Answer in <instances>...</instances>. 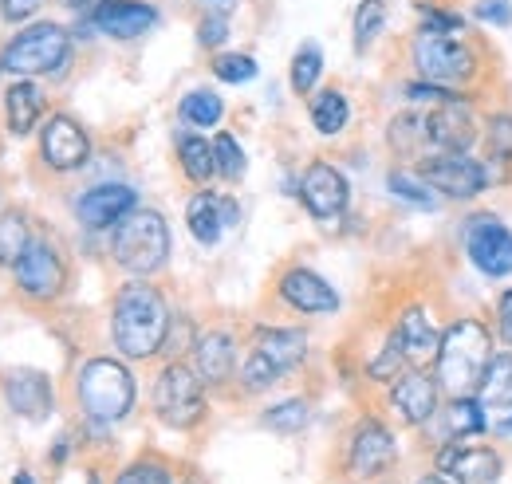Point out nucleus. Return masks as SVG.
<instances>
[{
    "instance_id": "1",
    "label": "nucleus",
    "mask_w": 512,
    "mask_h": 484,
    "mask_svg": "<svg viewBox=\"0 0 512 484\" xmlns=\"http://www.w3.org/2000/svg\"><path fill=\"white\" fill-rule=\"evenodd\" d=\"M402 56L410 75H422L430 83H442L453 91H473L485 95L493 91L497 75H501V56L489 44L485 32H461V36H426V32H410L402 40Z\"/></svg>"
},
{
    "instance_id": "2",
    "label": "nucleus",
    "mask_w": 512,
    "mask_h": 484,
    "mask_svg": "<svg viewBox=\"0 0 512 484\" xmlns=\"http://www.w3.org/2000/svg\"><path fill=\"white\" fill-rule=\"evenodd\" d=\"M174 323V307L166 292L150 280H134L111 296V343L127 363H154L166 351V335Z\"/></svg>"
},
{
    "instance_id": "3",
    "label": "nucleus",
    "mask_w": 512,
    "mask_h": 484,
    "mask_svg": "<svg viewBox=\"0 0 512 484\" xmlns=\"http://www.w3.org/2000/svg\"><path fill=\"white\" fill-rule=\"evenodd\" d=\"M497 331L489 323V315L481 311H453L442 323V339H438V355H434V374L446 390V398L453 394H473L485 366L497 351Z\"/></svg>"
},
{
    "instance_id": "4",
    "label": "nucleus",
    "mask_w": 512,
    "mask_h": 484,
    "mask_svg": "<svg viewBox=\"0 0 512 484\" xmlns=\"http://www.w3.org/2000/svg\"><path fill=\"white\" fill-rule=\"evenodd\" d=\"M107 252H111V264L123 268L134 280L158 276L170 264V252H174V233H170L166 213L150 209V205H138L130 217H123L107 233Z\"/></svg>"
},
{
    "instance_id": "5",
    "label": "nucleus",
    "mask_w": 512,
    "mask_h": 484,
    "mask_svg": "<svg viewBox=\"0 0 512 484\" xmlns=\"http://www.w3.org/2000/svg\"><path fill=\"white\" fill-rule=\"evenodd\" d=\"M75 60V32L60 20H32L0 44V71L12 79L64 75Z\"/></svg>"
},
{
    "instance_id": "6",
    "label": "nucleus",
    "mask_w": 512,
    "mask_h": 484,
    "mask_svg": "<svg viewBox=\"0 0 512 484\" xmlns=\"http://www.w3.org/2000/svg\"><path fill=\"white\" fill-rule=\"evenodd\" d=\"M75 398L83 418L95 425H119L138 402V382L123 355H91L75 374Z\"/></svg>"
},
{
    "instance_id": "7",
    "label": "nucleus",
    "mask_w": 512,
    "mask_h": 484,
    "mask_svg": "<svg viewBox=\"0 0 512 484\" xmlns=\"http://www.w3.org/2000/svg\"><path fill=\"white\" fill-rule=\"evenodd\" d=\"M457 252L485 284L512 280V225L497 209H469L457 221Z\"/></svg>"
},
{
    "instance_id": "8",
    "label": "nucleus",
    "mask_w": 512,
    "mask_h": 484,
    "mask_svg": "<svg viewBox=\"0 0 512 484\" xmlns=\"http://www.w3.org/2000/svg\"><path fill=\"white\" fill-rule=\"evenodd\" d=\"M150 406H154L158 422L186 433L205 422V414H209V386L201 382L190 359H166L150 382Z\"/></svg>"
},
{
    "instance_id": "9",
    "label": "nucleus",
    "mask_w": 512,
    "mask_h": 484,
    "mask_svg": "<svg viewBox=\"0 0 512 484\" xmlns=\"http://www.w3.org/2000/svg\"><path fill=\"white\" fill-rule=\"evenodd\" d=\"M418 174L434 185V193L446 205H477L489 189H493V170L477 150L465 154H426L422 162H414Z\"/></svg>"
},
{
    "instance_id": "10",
    "label": "nucleus",
    "mask_w": 512,
    "mask_h": 484,
    "mask_svg": "<svg viewBox=\"0 0 512 484\" xmlns=\"http://www.w3.org/2000/svg\"><path fill=\"white\" fill-rule=\"evenodd\" d=\"M442 402H446V390H442L434 366H406L390 386H383L386 414L402 429H426L438 418Z\"/></svg>"
},
{
    "instance_id": "11",
    "label": "nucleus",
    "mask_w": 512,
    "mask_h": 484,
    "mask_svg": "<svg viewBox=\"0 0 512 484\" xmlns=\"http://www.w3.org/2000/svg\"><path fill=\"white\" fill-rule=\"evenodd\" d=\"M398 465V429L379 414H359L343 441V469L359 481H379Z\"/></svg>"
},
{
    "instance_id": "12",
    "label": "nucleus",
    "mask_w": 512,
    "mask_h": 484,
    "mask_svg": "<svg viewBox=\"0 0 512 484\" xmlns=\"http://www.w3.org/2000/svg\"><path fill=\"white\" fill-rule=\"evenodd\" d=\"M489 99H453L442 107L426 111V138H430V154H465L481 146V111Z\"/></svg>"
},
{
    "instance_id": "13",
    "label": "nucleus",
    "mask_w": 512,
    "mask_h": 484,
    "mask_svg": "<svg viewBox=\"0 0 512 484\" xmlns=\"http://www.w3.org/2000/svg\"><path fill=\"white\" fill-rule=\"evenodd\" d=\"M12 280L16 292L32 303H52L64 296L67 288V260L64 252L48 237H32V244L24 248V256L12 264Z\"/></svg>"
},
{
    "instance_id": "14",
    "label": "nucleus",
    "mask_w": 512,
    "mask_h": 484,
    "mask_svg": "<svg viewBox=\"0 0 512 484\" xmlns=\"http://www.w3.org/2000/svg\"><path fill=\"white\" fill-rule=\"evenodd\" d=\"M296 197H300V205L308 209V217L316 225H339L347 217V209H351V178L335 162L316 158V162L304 166Z\"/></svg>"
},
{
    "instance_id": "15",
    "label": "nucleus",
    "mask_w": 512,
    "mask_h": 484,
    "mask_svg": "<svg viewBox=\"0 0 512 484\" xmlns=\"http://www.w3.org/2000/svg\"><path fill=\"white\" fill-rule=\"evenodd\" d=\"M434 473L453 484H497L505 473V453L477 441H442L434 445Z\"/></svg>"
},
{
    "instance_id": "16",
    "label": "nucleus",
    "mask_w": 512,
    "mask_h": 484,
    "mask_svg": "<svg viewBox=\"0 0 512 484\" xmlns=\"http://www.w3.org/2000/svg\"><path fill=\"white\" fill-rule=\"evenodd\" d=\"M40 162L52 174H75L91 162V134L87 126L67 115V111H52L44 126H40Z\"/></svg>"
},
{
    "instance_id": "17",
    "label": "nucleus",
    "mask_w": 512,
    "mask_h": 484,
    "mask_svg": "<svg viewBox=\"0 0 512 484\" xmlns=\"http://www.w3.org/2000/svg\"><path fill=\"white\" fill-rule=\"evenodd\" d=\"M87 24L99 40L134 44V40H146L162 24V8L158 0H103Z\"/></svg>"
},
{
    "instance_id": "18",
    "label": "nucleus",
    "mask_w": 512,
    "mask_h": 484,
    "mask_svg": "<svg viewBox=\"0 0 512 484\" xmlns=\"http://www.w3.org/2000/svg\"><path fill=\"white\" fill-rule=\"evenodd\" d=\"M442 315L430 307L426 300H410L402 303L390 319V335L398 339V347L406 351V359L414 366H430L438 355V339H442Z\"/></svg>"
},
{
    "instance_id": "19",
    "label": "nucleus",
    "mask_w": 512,
    "mask_h": 484,
    "mask_svg": "<svg viewBox=\"0 0 512 484\" xmlns=\"http://www.w3.org/2000/svg\"><path fill=\"white\" fill-rule=\"evenodd\" d=\"M276 300L284 303L288 311H296V315H335L343 307L335 284L327 276H320L316 268H308V264L280 268V276H276Z\"/></svg>"
},
{
    "instance_id": "20",
    "label": "nucleus",
    "mask_w": 512,
    "mask_h": 484,
    "mask_svg": "<svg viewBox=\"0 0 512 484\" xmlns=\"http://www.w3.org/2000/svg\"><path fill=\"white\" fill-rule=\"evenodd\" d=\"M138 189L127 182H95L87 185L79 197H75V217L87 233H111L123 217H130L138 209Z\"/></svg>"
},
{
    "instance_id": "21",
    "label": "nucleus",
    "mask_w": 512,
    "mask_h": 484,
    "mask_svg": "<svg viewBox=\"0 0 512 484\" xmlns=\"http://www.w3.org/2000/svg\"><path fill=\"white\" fill-rule=\"evenodd\" d=\"M241 225V201L233 193H217V189H193L186 201V229L201 248H217L229 229Z\"/></svg>"
},
{
    "instance_id": "22",
    "label": "nucleus",
    "mask_w": 512,
    "mask_h": 484,
    "mask_svg": "<svg viewBox=\"0 0 512 484\" xmlns=\"http://www.w3.org/2000/svg\"><path fill=\"white\" fill-rule=\"evenodd\" d=\"M190 363L209 390H221V386L237 382V370H241L237 335L225 331V327H205V331H197V339H193V347H190Z\"/></svg>"
},
{
    "instance_id": "23",
    "label": "nucleus",
    "mask_w": 512,
    "mask_h": 484,
    "mask_svg": "<svg viewBox=\"0 0 512 484\" xmlns=\"http://www.w3.org/2000/svg\"><path fill=\"white\" fill-rule=\"evenodd\" d=\"M4 402L12 414H20L24 422H44L56 410V390L52 378L44 370L32 366H16L4 374Z\"/></svg>"
},
{
    "instance_id": "24",
    "label": "nucleus",
    "mask_w": 512,
    "mask_h": 484,
    "mask_svg": "<svg viewBox=\"0 0 512 484\" xmlns=\"http://www.w3.org/2000/svg\"><path fill=\"white\" fill-rule=\"evenodd\" d=\"M249 351L264 355L268 363L276 366L280 374H292L308 363L312 355V339L304 327H284V323H260L253 327V339H249Z\"/></svg>"
},
{
    "instance_id": "25",
    "label": "nucleus",
    "mask_w": 512,
    "mask_h": 484,
    "mask_svg": "<svg viewBox=\"0 0 512 484\" xmlns=\"http://www.w3.org/2000/svg\"><path fill=\"white\" fill-rule=\"evenodd\" d=\"M477 154L489 162L493 182L497 185L512 182V107H493V103H485Z\"/></svg>"
},
{
    "instance_id": "26",
    "label": "nucleus",
    "mask_w": 512,
    "mask_h": 484,
    "mask_svg": "<svg viewBox=\"0 0 512 484\" xmlns=\"http://www.w3.org/2000/svg\"><path fill=\"white\" fill-rule=\"evenodd\" d=\"M0 107H4V126L8 134L16 138H28L48 111V95H44V83L40 79H12L0 95Z\"/></svg>"
},
{
    "instance_id": "27",
    "label": "nucleus",
    "mask_w": 512,
    "mask_h": 484,
    "mask_svg": "<svg viewBox=\"0 0 512 484\" xmlns=\"http://www.w3.org/2000/svg\"><path fill=\"white\" fill-rule=\"evenodd\" d=\"M434 425L442 429L438 445L442 441H477V437H489V410L477 394H453L442 402Z\"/></svg>"
},
{
    "instance_id": "28",
    "label": "nucleus",
    "mask_w": 512,
    "mask_h": 484,
    "mask_svg": "<svg viewBox=\"0 0 512 484\" xmlns=\"http://www.w3.org/2000/svg\"><path fill=\"white\" fill-rule=\"evenodd\" d=\"M383 138H386V150H390V158H394V162H406V166L422 162V158L430 154V138H426V111L406 107V111L390 115V119H386Z\"/></svg>"
},
{
    "instance_id": "29",
    "label": "nucleus",
    "mask_w": 512,
    "mask_h": 484,
    "mask_svg": "<svg viewBox=\"0 0 512 484\" xmlns=\"http://www.w3.org/2000/svg\"><path fill=\"white\" fill-rule=\"evenodd\" d=\"M174 158H178V170H182V178L197 189H205V185L217 178V158H213V138H205V130H190V126H182L178 134H174Z\"/></svg>"
},
{
    "instance_id": "30",
    "label": "nucleus",
    "mask_w": 512,
    "mask_h": 484,
    "mask_svg": "<svg viewBox=\"0 0 512 484\" xmlns=\"http://www.w3.org/2000/svg\"><path fill=\"white\" fill-rule=\"evenodd\" d=\"M351 119H355V107L339 83H327L308 95V122L320 138H339L351 126Z\"/></svg>"
},
{
    "instance_id": "31",
    "label": "nucleus",
    "mask_w": 512,
    "mask_h": 484,
    "mask_svg": "<svg viewBox=\"0 0 512 484\" xmlns=\"http://www.w3.org/2000/svg\"><path fill=\"white\" fill-rule=\"evenodd\" d=\"M383 185L398 205H406V209H414V213H438V209L446 205V201L434 193V185L418 174V166H406V162H394V166L386 170Z\"/></svg>"
},
{
    "instance_id": "32",
    "label": "nucleus",
    "mask_w": 512,
    "mask_h": 484,
    "mask_svg": "<svg viewBox=\"0 0 512 484\" xmlns=\"http://www.w3.org/2000/svg\"><path fill=\"white\" fill-rule=\"evenodd\" d=\"M414 32L461 36V32H473V20L457 0H414Z\"/></svg>"
},
{
    "instance_id": "33",
    "label": "nucleus",
    "mask_w": 512,
    "mask_h": 484,
    "mask_svg": "<svg viewBox=\"0 0 512 484\" xmlns=\"http://www.w3.org/2000/svg\"><path fill=\"white\" fill-rule=\"evenodd\" d=\"M390 24V0H359L351 12V52L363 60L375 52Z\"/></svg>"
},
{
    "instance_id": "34",
    "label": "nucleus",
    "mask_w": 512,
    "mask_h": 484,
    "mask_svg": "<svg viewBox=\"0 0 512 484\" xmlns=\"http://www.w3.org/2000/svg\"><path fill=\"white\" fill-rule=\"evenodd\" d=\"M473 394L485 402V410H505V406H512V347H497L493 351V359H489V366H485V374H481V382H477Z\"/></svg>"
},
{
    "instance_id": "35",
    "label": "nucleus",
    "mask_w": 512,
    "mask_h": 484,
    "mask_svg": "<svg viewBox=\"0 0 512 484\" xmlns=\"http://www.w3.org/2000/svg\"><path fill=\"white\" fill-rule=\"evenodd\" d=\"M323 71H327V56L316 40H304L296 52H292V63H288V87L292 95L308 99L312 91L323 87Z\"/></svg>"
},
{
    "instance_id": "36",
    "label": "nucleus",
    "mask_w": 512,
    "mask_h": 484,
    "mask_svg": "<svg viewBox=\"0 0 512 484\" xmlns=\"http://www.w3.org/2000/svg\"><path fill=\"white\" fill-rule=\"evenodd\" d=\"M178 119L186 122L190 130H213L225 119V99L213 87H190L178 99Z\"/></svg>"
},
{
    "instance_id": "37",
    "label": "nucleus",
    "mask_w": 512,
    "mask_h": 484,
    "mask_svg": "<svg viewBox=\"0 0 512 484\" xmlns=\"http://www.w3.org/2000/svg\"><path fill=\"white\" fill-rule=\"evenodd\" d=\"M193 40L201 52H225V44L233 40V8H201L197 24H193Z\"/></svg>"
},
{
    "instance_id": "38",
    "label": "nucleus",
    "mask_w": 512,
    "mask_h": 484,
    "mask_svg": "<svg viewBox=\"0 0 512 484\" xmlns=\"http://www.w3.org/2000/svg\"><path fill=\"white\" fill-rule=\"evenodd\" d=\"M406 366H414V363L406 359V351L398 347V339L386 331L383 343H379V351H375V355L363 363V378H367L371 386H390V382H394V378H398Z\"/></svg>"
},
{
    "instance_id": "39",
    "label": "nucleus",
    "mask_w": 512,
    "mask_h": 484,
    "mask_svg": "<svg viewBox=\"0 0 512 484\" xmlns=\"http://www.w3.org/2000/svg\"><path fill=\"white\" fill-rule=\"evenodd\" d=\"M209 75L217 79V83H225V87H245V83H253L256 75H260V63H256L253 52H213L209 56Z\"/></svg>"
},
{
    "instance_id": "40",
    "label": "nucleus",
    "mask_w": 512,
    "mask_h": 484,
    "mask_svg": "<svg viewBox=\"0 0 512 484\" xmlns=\"http://www.w3.org/2000/svg\"><path fill=\"white\" fill-rule=\"evenodd\" d=\"M213 158H217V178L225 185H237L249 174V154H245L241 138L229 134V130H217L213 134Z\"/></svg>"
},
{
    "instance_id": "41",
    "label": "nucleus",
    "mask_w": 512,
    "mask_h": 484,
    "mask_svg": "<svg viewBox=\"0 0 512 484\" xmlns=\"http://www.w3.org/2000/svg\"><path fill=\"white\" fill-rule=\"evenodd\" d=\"M308 422H312V402H308V398H284V402H276V406H268V410L260 414V425H264V429L284 433V437L308 429Z\"/></svg>"
},
{
    "instance_id": "42",
    "label": "nucleus",
    "mask_w": 512,
    "mask_h": 484,
    "mask_svg": "<svg viewBox=\"0 0 512 484\" xmlns=\"http://www.w3.org/2000/svg\"><path fill=\"white\" fill-rule=\"evenodd\" d=\"M32 244V229H28V217L24 213H16V209H8L4 217H0V268H12L20 256H24V248Z\"/></svg>"
},
{
    "instance_id": "43",
    "label": "nucleus",
    "mask_w": 512,
    "mask_h": 484,
    "mask_svg": "<svg viewBox=\"0 0 512 484\" xmlns=\"http://www.w3.org/2000/svg\"><path fill=\"white\" fill-rule=\"evenodd\" d=\"M280 378H284V374L268 363L264 355H256V351H249V355L241 359V370H237V386H241V394H264V390H272Z\"/></svg>"
},
{
    "instance_id": "44",
    "label": "nucleus",
    "mask_w": 512,
    "mask_h": 484,
    "mask_svg": "<svg viewBox=\"0 0 512 484\" xmlns=\"http://www.w3.org/2000/svg\"><path fill=\"white\" fill-rule=\"evenodd\" d=\"M465 12L477 32H509L512 28V0H469Z\"/></svg>"
},
{
    "instance_id": "45",
    "label": "nucleus",
    "mask_w": 512,
    "mask_h": 484,
    "mask_svg": "<svg viewBox=\"0 0 512 484\" xmlns=\"http://www.w3.org/2000/svg\"><path fill=\"white\" fill-rule=\"evenodd\" d=\"M115 484H174V473L158 457H138V461H130L127 469L115 477Z\"/></svg>"
},
{
    "instance_id": "46",
    "label": "nucleus",
    "mask_w": 512,
    "mask_h": 484,
    "mask_svg": "<svg viewBox=\"0 0 512 484\" xmlns=\"http://www.w3.org/2000/svg\"><path fill=\"white\" fill-rule=\"evenodd\" d=\"M489 323H493V331H497V343H501V347H512V284H505V288L493 296Z\"/></svg>"
},
{
    "instance_id": "47",
    "label": "nucleus",
    "mask_w": 512,
    "mask_h": 484,
    "mask_svg": "<svg viewBox=\"0 0 512 484\" xmlns=\"http://www.w3.org/2000/svg\"><path fill=\"white\" fill-rule=\"evenodd\" d=\"M40 8H44V0H0V20L12 28H24L40 16Z\"/></svg>"
},
{
    "instance_id": "48",
    "label": "nucleus",
    "mask_w": 512,
    "mask_h": 484,
    "mask_svg": "<svg viewBox=\"0 0 512 484\" xmlns=\"http://www.w3.org/2000/svg\"><path fill=\"white\" fill-rule=\"evenodd\" d=\"M56 484H103V481H99V473L91 465H67V469L56 473Z\"/></svg>"
},
{
    "instance_id": "49",
    "label": "nucleus",
    "mask_w": 512,
    "mask_h": 484,
    "mask_svg": "<svg viewBox=\"0 0 512 484\" xmlns=\"http://www.w3.org/2000/svg\"><path fill=\"white\" fill-rule=\"evenodd\" d=\"M489 437L512 441V406H505V410H489Z\"/></svg>"
},
{
    "instance_id": "50",
    "label": "nucleus",
    "mask_w": 512,
    "mask_h": 484,
    "mask_svg": "<svg viewBox=\"0 0 512 484\" xmlns=\"http://www.w3.org/2000/svg\"><path fill=\"white\" fill-rule=\"evenodd\" d=\"M99 4H103V0H64V8L75 20H91V12H95Z\"/></svg>"
},
{
    "instance_id": "51",
    "label": "nucleus",
    "mask_w": 512,
    "mask_h": 484,
    "mask_svg": "<svg viewBox=\"0 0 512 484\" xmlns=\"http://www.w3.org/2000/svg\"><path fill=\"white\" fill-rule=\"evenodd\" d=\"M67 453H71V437H60V441H56V445H52V453H48V461H52V465H56V469H64Z\"/></svg>"
},
{
    "instance_id": "52",
    "label": "nucleus",
    "mask_w": 512,
    "mask_h": 484,
    "mask_svg": "<svg viewBox=\"0 0 512 484\" xmlns=\"http://www.w3.org/2000/svg\"><path fill=\"white\" fill-rule=\"evenodd\" d=\"M197 4H201V8H233L237 0H197Z\"/></svg>"
},
{
    "instance_id": "53",
    "label": "nucleus",
    "mask_w": 512,
    "mask_h": 484,
    "mask_svg": "<svg viewBox=\"0 0 512 484\" xmlns=\"http://www.w3.org/2000/svg\"><path fill=\"white\" fill-rule=\"evenodd\" d=\"M418 484H453L449 477H442V473H430V477H422Z\"/></svg>"
},
{
    "instance_id": "54",
    "label": "nucleus",
    "mask_w": 512,
    "mask_h": 484,
    "mask_svg": "<svg viewBox=\"0 0 512 484\" xmlns=\"http://www.w3.org/2000/svg\"><path fill=\"white\" fill-rule=\"evenodd\" d=\"M12 484H36V481H32V473H24V469H20V473L12 477Z\"/></svg>"
},
{
    "instance_id": "55",
    "label": "nucleus",
    "mask_w": 512,
    "mask_h": 484,
    "mask_svg": "<svg viewBox=\"0 0 512 484\" xmlns=\"http://www.w3.org/2000/svg\"><path fill=\"white\" fill-rule=\"evenodd\" d=\"M182 484H197V481H182Z\"/></svg>"
}]
</instances>
